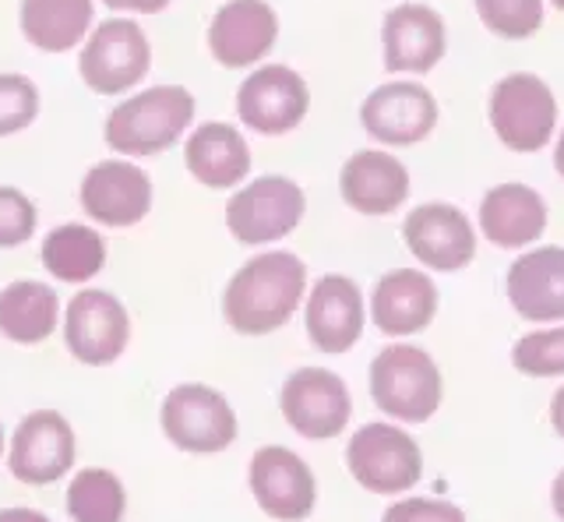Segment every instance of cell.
<instances>
[{"label":"cell","instance_id":"cell-35","mask_svg":"<svg viewBox=\"0 0 564 522\" xmlns=\"http://www.w3.org/2000/svg\"><path fill=\"white\" fill-rule=\"evenodd\" d=\"M0 522H53L40 509H25V504H14V509H0Z\"/></svg>","mask_w":564,"mask_h":522},{"label":"cell","instance_id":"cell-4","mask_svg":"<svg viewBox=\"0 0 564 522\" xmlns=\"http://www.w3.org/2000/svg\"><path fill=\"white\" fill-rule=\"evenodd\" d=\"M346 469L364 491L395 498L413 491L423 477V452L416 438L399 424H364L346 442Z\"/></svg>","mask_w":564,"mask_h":522},{"label":"cell","instance_id":"cell-21","mask_svg":"<svg viewBox=\"0 0 564 522\" xmlns=\"http://www.w3.org/2000/svg\"><path fill=\"white\" fill-rule=\"evenodd\" d=\"M279 40V19L264 0H229L208 25V50L223 67H251Z\"/></svg>","mask_w":564,"mask_h":522},{"label":"cell","instance_id":"cell-24","mask_svg":"<svg viewBox=\"0 0 564 522\" xmlns=\"http://www.w3.org/2000/svg\"><path fill=\"white\" fill-rule=\"evenodd\" d=\"M184 163L198 184L212 191H226V187H237L247 173H251V149H247L243 134L237 128L212 120V124L191 131L184 145Z\"/></svg>","mask_w":564,"mask_h":522},{"label":"cell","instance_id":"cell-7","mask_svg":"<svg viewBox=\"0 0 564 522\" xmlns=\"http://www.w3.org/2000/svg\"><path fill=\"white\" fill-rule=\"evenodd\" d=\"M307 213V198L296 181L279 177H258L247 187H240L234 198L226 202V230L234 233L237 243L247 248H261V243H275L290 237L300 219Z\"/></svg>","mask_w":564,"mask_h":522},{"label":"cell","instance_id":"cell-23","mask_svg":"<svg viewBox=\"0 0 564 522\" xmlns=\"http://www.w3.org/2000/svg\"><path fill=\"white\" fill-rule=\"evenodd\" d=\"M480 230L494 248H525L546 230V202L525 184H498L480 202Z\"/></svg>","mask_w":564,"mask_h":522},{"label":"cell","instance_id":"cell-12","mask_svg":"<svg viewBox=\"0 0 564 522\" xmlns=\"http://www.w3.org/2000/svg\"><path fill=\"white\" fill-rule=\"evenodd\" d=\"M247 483L258 509L275 522H304L317 504L314 469L286 445H261L247 466Z\"/></svg>","mask_w":564,"mask_h":522},{"label":"cell","instance_id":"cell-6","mask_svg":"<svg viewBox=\"0 0 564 522\" xmlns=\"http://www.w3.org/2000/svg\"><path fill=\"white\" fill-rule=\"evenodd\" d=\"M490 128L511 152H540L557 128V99L540 75L516 72L490 89Z\"/></svg>","mask_w":564,"mask_h":522},{"label":"cell","instance_id":"cell-10","mask_svg":"<svg viewBox=\"0 0 564 522\" xmlns=\"http://www.w3.org/2000/svg\"><path fill=\"white\" fill-rule=\"evenodd\" d=\"M75 459H78L75 427L57 410L25 413L22 424L11 434L8 469L14 480H22L29 487H50L64 480V474L75 469Z\"/></svg>","mask_w":564,"mask_h":522},{"label":"cell","instance_id":"cell-11","mask_svg":"<svg viewBox=\"0 0 564 522\" xmlns=\"http://www.w3.org/2000/svg\"><path fill=\"white\" fill-rule=\"evenodd\" d=\"M82 78L99 96H120L149 75L152 46L138 22L106 19L93 29V40L82 50Z\"/></svg>","mask_w":564,"mask_h":522},{"label":"cell","instance_id":"cell-26","mask_svg":"<svg viewBox=\"0 0 564 522\" xmlns=\"http://www.w3.org/2000/svg\"><path fill=\"white\" fill-rule=\"evenodd\" d=\"M93 0H22V32L43 54H67L93 29Z\"/></svg>","mask_w":564,"mask_h":522},{"label":"cell","instance_id":"cell-19","mask_svg":"<svg viewBox=\"0 0 564 522\" xmlns=\"http://www.w3.org/2000/svg\"><path fill=\"white\" fill-rule=\"evenodd\" d=\"M508 304L533 325L564 322V248H533L511 261L505 275Z\"/></svg>","mask_w":564,"mask_h":522},{"label":"cell","instance_id":"cell-20","mask_svg":"<svg viewBox=\"0 0 564 522\" xmlns=\"http://www.w3.org/2000/svg\"><path fill=\"white\" fill-rule=\"evenodd\" d=\"M437 318V286L427 272L392 269L370 293V322L381 336L405 339L431 328Z\"/></svg>","mask_w":564,"mask_h":522},{"label":"cell","instance_id":"cell-38","mask_svg":"<svg viewBox=\"0 0 564 522\" xmlns=\"http://www.w3.org/2000/svg\"><path fill=\"white\" fill-rule=\"evenodd\" d=\"M554 166H557L561 181H564V131L557 134V145H554Z\"/></svg>","mask_w":564,"mask_h":522},{"label":"cell","instance_id":"cell-1","mask_svg":"<svg viewBox=\"0 0 564 522\" xmlns=\"http://www.w3.org/2000/svg\"><path fill=\"white\" fill-rule=\"evenodd\" d=\"M307 293V265L293 251H261L223 290V318L237 336H272Z\"/></svg>","mask_w":564,"mask_h":522},{"label":"cell","instance_id":"cell-3","mask_svg":"<svg viewBox=\"0 0 564 522\" xmlns=\"http://www.w3.org/2000/svg\"><path fill=\"white\" fill-rule=\"evenodd\" d=\"M194 120V96L184 85H152L106 117V145L120 155H159L176 145Z\"/></svg>","mask_w":564,"mask_h":522},{"label":"cell","instance_id":"cell-32","mask_svg":"<svg viewBox=\"0 0 564 522\" xmlns=\"http://www.w3.org/2000/svg\"><path fill=\"white\" fill-rule=\"evenodd\" d=\"M35 205L18 187H0V248H22L35 233Z\"/></svg>","mask_w":564,"mask_h":522},{"label":"cell","instance_id":"cell-2","mask_svg":"<svg viewBox=\"0 0 564 522\" xmlns=\"http://www.w3.org/2000/svg\"><path fill=\"white\" fill-rule=\"evenodd\" d=\"M370 399L399 424H427L445 403V378L427 350L392 342L370 360Z\"/></svg>","mask_w":564,"mask_h":522},{"label":"cell","instance_id":"cell-39","mask_svg":"<svg viewBox=\"0 0 564 522\" xmlns=\"http://www.w3.org/2000/svg\"><path fill=\"white\" fill-rule=\"evenodd\" d=\"M4 448H8V438H4V424H0V459H4Z\"/></svg>","mask_w":564,"mask_h":522},{"label":"cell","instance_id":"cell-15","mask_svg":"<svg viewBox=\"0 0 564 522\" xmlns=\"http://www.w3.org/2000/svg\"><path fill=\"white\" fill-rule=\"evenodd\" d=\"M367 307L360 286L349 275H322L304 304V328L317 354L343 357L364 336Z\"/></svg>","mask_w":564,"mask_h":522},{"label":"cell","instance_id":"cell-28","mask_svg":"<svg viewBox=\"0 0 564 522\" xmlns=\"http://www.w3.org/2000/svg\"><path fill=\"white\" fill-rule=\"evenodd\" d=\"M67 515L75 522H123L128 515V491L120 477L106 466L78 469L67 483Z\"/></svg>","mask_w":564,"mask_h":522},{"label":"cell","instance_id":"cell-33","mask_svg":"<svg viewBox=\"0 0 564 522\" xmlns=\"http://www.w3.org/2000/svg\"><path fill=\"white\" fill-rule=\"evenodd\" d=\"M381 522H466V512L441 498H399L384 509Z\"/></svg>","mask_w":564,"mask_h":522},{"label":"cell","instance_id":"cell-22","mask_svg":"<svg viewBox=\"0 0 564 522\" xmlns=\"http://www.w3.org/2000/svg\"><path fill=\"white\" fill-rule=\"evenodd\" d=\"M343 202L360 216H388L410 198V170L381 149L352 152L339 173Z\"/></svg>","mask_w":564,"mask_h":522},{"label":"cell","instance_id":"cell-16","mask_svg":"<svg viewBox=\"0 0 564 522\" xmlns=\"http://www.w3.org/2000/svg\"><path fill=\"white\" fill-rule=\"evenodd\" d=\"M360 124L381 145H416L437 128V102L420 81H384L364 99Z\"/></svg>","mask_w":564,"mask_h":522},{"label":"cell","instance_id":"cell-31","mask_svg":"<svg viewBox=\"0 0 564 522\" xmlns=\"http://www.w3.org/2000/svg\"><path fill=\"white\" fill-rule=\"evenodd\" d=\"M40 113V93L25 75H0V138L25 131Z\"/></svg>","mask_w":564,"mask_h":522},{"label":"cell","instance_id":"cell-27","mask_svg":"<svg viewBox=\"0 0 564 522\" xmlns=\"http://www.w3.org/2000/svg\"><path fill=\"white\" fill-rule=\"evenodd\" d=\"M106 265V240L85 222H64L43 240V269L61 283H88Z\"/></svg>","mask_w":564,"mask_h":522},{"label":"cell","instance_id":"cell-34","mask_svg":"<svg viewBox=\"0 0 564 522\" xmlns=\"http://www.w3.org/2000/svg\"><path fill=\"white\" fill-rule=\"evenodd\" d=\"M102 4H110L113 11H138V14H155L163 11L170 0H102Z\"/></svg>","mask_w":564,"mask_h":522},{"label":"cell","instance_id":"cell-25","mask_svg":"<svg viewBox=\"0 0 564 522\" xmlns=\"http://www.w3.org/2000/svg\"><path fill=\"white\" fill-rule=\"evenodd\" d=\"M61 325L57 290L40 280H18L0 290V336L18 346L46 342Z\"/></svg>","mask_w":564,"mask_h":522},{"label":"cell","instance_id":"cell-18","mask_svg":"<svg viewBox=\"0 0 564 522\" xmlns=\"http://www.w3.org/2000/svg\"><path fill=\"white\" fill-rule=\"evenodd\" d=\"M384 67L392 75H427L445 57L448 32L441 14L427 4H399L381 25Z\"/></svg>","mask_w":564,"mask_h":522},{"label":"cell","instance_id":"cell-40","mask_svg":"<svg viewBox=\"0 0 564 522\" xmlns=\"http://www.w3.org/2000/svg\"><path fill=\"white\" fill-rule=\"evenodd\" d=\"M554 8H557V11H564V0H554Z\"/></svg>","mask_w":564,"mask_h":522},{"label":"cell","instance_id":"cell-9","mask_svg":"<svg viewBox=\"0 0 564 522\" xmlns=\"http://www.w3.org/2000/svg\"><path fill=\"white\" fill-rule=\"evenodd\" d=\"M279 410L300 438L332 442L352 416V395L346 381L328 368H296L279 392Z\"/></svg>","mask_w":564,"mask_h":522},{"label":"cell","instance_id":"cell-8","mask_svg":"<svg viewBox=\"0 0 564 522\" xmlns=\"http://www.w3.org/2000/svg\"><path fill=\"white\" fill-rule=\"evenodd\" d=\"M131 342V315L110 290H78L64 307V346L85 368H110Z\"/></svg>","mask_w":564,"mask_h":522},{"label":"cell","instance_id":"cell-36","mask_svg":"<svg viewBox=\"0 0 564 522\" xmlns=\"http://www.w3.org/2000/svg\"><path fill=\"white\" fill-rule=\"evenodd\" d=\"M551 427L554 434L564 442V385L551 395Z\"/></svg>","mask_w":564,"mask_h":522},{"label":"cell","instance_id":"cell-5","mask_svg":"<svg viewBox=\"0 0 564 522\" xmlns=\"http://www.w3.org/2000/svg\"><path fill=\"white\" fill-rule=\"evenodd\" d=\"M159 427L170 445L191 452V456H216L240 434L237 410L229 406V399L202 381H184L166 392L163 406H159Z\"/></svg>","mask_w":564,"mask_h":522},{"label":"cell","instance_id":"cell-17","mask_svg":"<svg viewBox=\"0 0 564 522\" xmlns=\"http://www.w3.org/2000/svg\"><path fill=\"white\" fill-rule=\"evenodd\" d=\"M82 208L99 226H113V230L138 226L152 208L149 173L128 160L96 163L82 181Z\"/></svg>","mask_w":564,"mask_h":522},{"label":"cell","instance_id":"cell-29","mask_svg":"<svg viewBox=\"0 0 564 522\" xmlns=\"http://www.w3.org/2000/svg\"><path fill=\"white\" fill-rule=\"evenodd\" d=\"M511 368L525 378H561L564 374V325L536 328L511 346Z\"/></svg>","mask_w":564,"mask_h":522},{"label":"cell","instance_id":"cell-37","mask_svg":"<svg viewBox=\"0 0 564 522\" xmlns=\"http://www.w3.org/2000/svg\"><path fill=\"white\" fill-rule=\"evenodd\" d=\"M551 504H554V515L564 522V469L554 477V483H551Z\"/></svg>","mask_w":564,"mask_h":522},{"label":"cell","instance_id":"cell-14","mask_svg":"<svg viewBox=\"0 0 564 522\" xmlns=\"http://www.w3.org/2000/svg\"><path fill=\"white\" fill-rule=\"evenodd\" d=\"M311 110V89L293 67L269 64L247 75L237 89V113L258 134H286Z\"/></svg>","mask_w":564,"mask_h":522},{"label":"cell","instance_id":"cell-13","mask_svg":"<svg viewBox=\"0 0 564 522\" xmlns=\"http://www.w3.org/2000/svg\"><path fill=\"white\" fill-rule=\"evenodd\" d=\"M402 240L431 272H463L476 258V230L463 208L448 202L416 205L402 219Z\"/></svg>","mask_w":564,"mask_h":522},{"label":"cell","instance_id":"cell-30","mask_svg":"<svg viewBox=\"0 0 564 522\" xmlns=\"http://www.w3.org/2000/svg\"><path fill=\"white\" fill-rule=\"evenodd\" d=\"M480 22L501 40H529L543 25V0H476Z\"/></svg>","mask_w":564,"mask_h":522}]
</instances>
